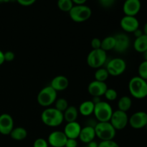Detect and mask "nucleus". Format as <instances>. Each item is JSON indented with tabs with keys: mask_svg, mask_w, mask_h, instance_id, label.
Here are the masks:
<instances>
[{
	"mask_svg": "<svg viewBox=\"0 0 147 147\" xmlns=\"http://www.w3.org/2000/svg\"><path fill=\"white\" fill-rule=\"evenodd\" d=\"M41 120L48 127H57L64 121L63 113L55 108H47L42 112Z\"/></svg>",
	"mask_w": 147,
	"mask_h": 147,
	"instance_id": "nucleus-1",
	"label": "nucleus"
},
{
	"mask_svg": "<svg viewBox=\"0 0 147 147\" xmlns=\"http://www.w3.org/2000/svg\"><path fill=\"white\" fill-rule=\"evenodd\" d=\"M129 90L131 96L136 99L147 97V82L139 76L133 77L129 83Z\"/></svg>",
	"mask_w": 147,
	"mask_h": 147,
	"instance_id": "nucleus-2",
	"label": "nucleus"
},
{
	"mask_svg": "<svg viewBox=\"0 0 147 147\" xmlns=\"http://www.w3.org/2000/svg\"><path fill=\"white\" fill-rule=\"evenodd\" d=\"M57 92L50 86H45L40 90L37 96V103L40 106L49 108L57 100Z\"/></svg>",
	"mask_w": 147,
	"mask_h": 147,
	"instance_id": "nucleus-3",
	"label": "nucleus"
},
{
	"mask_svg": "<svg viewBox=\"0 0 147 147\" xmlns=\"http://www.w3.org/2000/svg\"><path fill=\"white\" fill-rule=\"evenodd\" d=\"M96 137L100 141L113 140L116 134V130L109 121L98 122L95 126Z\"/></svg>",
	"mask_w": 147,
	"mask_h": 147,
	"instance_id": "nucleus-4",
	"label": "nucleus"
},
{
	"mask_svg": "<svg viewBox=\"0 0 147 147\" xmlns=\"http://www.w3.org/2000/svg\"><path fill=\"white\" fill-rule=\"evenodd\" d=\"M70 19L76 22H83L90 18L92 15V10L86 4L74 5L69 11Z\"/></svg>",
	"mask_w": 147,
	"mask_h": 147,
	"instance_id": "nucleus-5",
	"label": "nucleus"
},
{
	"mask_svg": "<svg viewBox=\"0 0 147 147\" xmlns=\"http://www.w3.org/2000/svg\"><path fill=\"white\" fill-rule=\"evenodd\" d=\"M107 57V53L102 49L92 50L87 56V64L91 68H100L106 63Z\"/></svg>",
	"mask_w": 147,
	"mask_h": 147,
	"instance_id": "nucleus-6",
	"label": "nucleus"
},
{
	"mask_svg": "<svg viewBox=\"0 0 147 147\" xmlns=\"http://www.w3.org/2000/svg\"><path fill=\"white\" fill-rule=\"evenodd\" d=\"M113 112L111 106L108 102L101 100L100 103L95 104L93 114L98 122L109 121Z\"/></svg>",
	"mask_w": 147,
	"mask_h": 147,
	"instance_id": "nucleus-7",
	"label": "nucleus"
},
{
	"mask_svg": "<svg viewBox=\"0 0 147 147\" xmlns=\"http://www.w3.org/2000/svg\"><path fill=\"white\" fill-rule=\"evenodd\" d=\"M106 70L109 76L117 77L123 74L126 70V63L123 59L115 57L106 63Z\"/></svg>",
	"mask_w": 147,
	"mask_h": 147,
	"instance_id": "nucleus-8",
	"label": "nucleus"
},
{
	"mask_svg": "<svg viewBox=\"0 0 147 147\" xmlns=\"http://www.w3.org/2000/svg\"><path fill=\"white\" fill-rule=\"evenodd\" d=\"M129 119L126 112L116 110L112 113L109 122L116 131L123 130L129 124Z\"/></svg>",
	"mask_w": 147,
	"mask_h": 147,
	"instance_id": "nucleus-9",
	"label": "nucleus"
},
{
	"mask_svg": "<svg viewBox=\"0 0 147 147\" xmlns=\"http://www.w3.org/2000/svg\"><path fill=\"white\" fill-rule=\"evenodd\" d=\"M129 124L134 129L145 128L147 124V113L145 111H137L134 113L129 119Z\"/></svg>",
	"mask_w": 147,
	"mask_h": 147,
	"instance_id": "nucleus-10",
	"label": "nucleus"
},
{
	"mask_svg": "<svg viewBox=\"0 0 147 147\" xmlns=\"http://www.w3.org/2000/svg\"><path fill=\"white\" fill-rule=\"evenodd\" d=\"M115 37L114 50L118 53H123L127 51L130 46V38L125 33H118Z\"/></svg>",
	"mask_w": 147,
	"mask_h": 147,
	"instance_id": "nucleus-11",
	"label": "nucleus"
},
{
	"mask_svg": "<svg viewBox=\"0 0 147 147\" xmlns=\"http://www.w3.org/2000/svg\"><path fill=\"white\" fill-rule=\"evenodd\" d=\"M107 89L108 86L105 82L96 80L90 82L88 86V92L93 97H101L104 96Z\"/></svg>",
	"mask_w": 147,
	"mask_h": 147,
	"instance_id": "nucleus-12",
	"label": "nucleus"
},
{
	"mask_svg": "<svg viewBox=\"0 0 147 147\" xmlns=\"http://www.w3.org/2000/svg\"><path fill=\"white\" fill-rule=\"evenodd\" d=\"M120 25L124 32L133 33L135 30L139 28V22L136 17L125 15L121 20Z\"/></svg>",
	"mask_w": 147,
	"mask_h": 147,
	"instance_id": "nucleus-13",
	"label": "nucleus"
},
{
	"mask_svg": "<svg viewBox=\"0 0 147 147\" xmlns=\"http://www.w3.org/2000/svg\"><path fill=\"white\" fill-rule=\"evenodd\" d=\"M67 136L62 131H54L48 136L47 142L52 147H65Z\"/></svg>",
	"mask_w": 147,
	"mask_h": 147,
	"instance_id": "nucleus-14",
	"label": "nucleus"
},
{
	"mask_svg": "<svg viewBox=\"0 0 147 147\" xmlns=\"http://www.w3.org/2000/svg\"><path fill=\"white\" fill-rule=\"evenodd\" d=\"M142 3L140 0H126L123 5V11L125 15L136 17L140 11Z\"/></svg>",
	"mask_w": 147,
	"mask_h": 147,
	"instance_id": "nucleus-15",
	"label": "nucleus"
},
{
	"mask_svg": "<svg viewBox=\"0 0 147 147\" xmlns=\"http://www.w3.org/2000/svg\"><path fill=\"white\" fill-rule=\"evenodd\" d=\"M14 129V120L8 113L0 115V134L2 135H9Z\"/></svg>",
	"mask_w": 147,
	"mask_h": 147,
	"instance_id": "nucleus-16",
	"label": "nucleus"
},
{
	"mask_svg": "<svg viewBox=\"0 0 147 147\" xmlns=\"http://www.w3.org/2000/svg\"><path fill=\"white\" fill-rule=\"evenodd\" d=\"M81 129L82 127L80 124L76 121L67 123L65 126L63 132L67 139H78Z\"/></svg>",
	"mask_w": 147,
	"mask_h": 147,
	"instance_id": "nucleus-17",
	"label": "nucleus"
},
{
	"mask_svg": "<svg viewBox=\"0 0 147 147\" xmlns=\"http://www.w3.org/2000/svg\"><path fill=\"white\" fill-rule=\"evenodd\" d=\"M50 86L55 91H63L66 90L69 86V80L65 76H57L51 80Z\"/></svg>",
	"mask_w": 147,
	"mask_h": 147,
	"instance_id": "nucleus-18",
	"label": "nucleus"
},
{
	"mask_svg": "<svg viewBox=\"0 0 147 147\" xmlns=\"http://www.w3.org/2000/svg\"><path fill=\"white\" fill-rule=\"evenodd\" d=\"M96 137V136L94 128L85 126L84 127L81 129L78 139H80L81 142L88 144L90 142L94 140Z\"/></svg>",
	"mask_w": 147,
	"mask_h": 147,
	"instance_id": "nucleus-19",
	"label": "nucleus"
},
{
	"mask_svg": "<svg viewBox=\"0 0 147 147\" xmlns=\"http://www.w3.org/2000/svg\"><path fill=\"white\" fill-rule=\"evenodd\" d=\"M94 108L95 104L91 101V100H85V101L82 102L79 106L78 112L83 116L89 117L92 114H93Z\"/></svg>",
	"mask_w": 147,
	"mask_h": 147,
	"instance_id": "nucleus-20",
	"label": "nucleus"
},
{
	"mask_svg": "<svg viewBox=\"0 0 147 147\" xmlns=\"http://www.w3.org/2000/svg\"><path fill=\"white\" fill-rule=\"evenodd\" d=\"M63 119L67 123L76 121L78 117V109L73 106H69L68 108L63 112Z\"/></svg>",
	"mask_w": 147,
	"mask_h": 147,
	"instance_id": "nucleus-21",
	"label": "nucleus"
},
{
	"mask_svg": "<svg viewBox=\"0 0 147 147\" xmlns=\"http://www.w3.org/2000/svg\"><path fill=\"white\" fill-rule=\"evenodd\" d=\"M134 48L137 53H145L147 50V35L143 34L135 39L134 42Z\"/></svg>",
	"mask_w": 147,
	"mask_h": 147,
	"instance_id": "nucleus-22",
	"label": "nucleus"
},
{
	"mask_svg": "<svg viewBox=\"0 0 147 147\" xmlns=\"http://www.w3.org/2000/svg\"><path fill=\"white\" fill-rule=\"evenodd\" d=\"M10 136L15 141H22L27 136V131L23 127H16L12 129L10 133Z\"/></svg>",
	"mask_w": 147,
	"mask_h": 147,
	"instance_id": "nucleus-23",
	"label": "nucleus"
},
{
	"mask_svg": "<svg viewBox=\"0 0 147 147\" xmlns=\"http://www.w3.org/2000/svg\"><path fill=\"white\" fill-rule=\"evenodd\" d=\"M118 110L127 112L130 110L132 106V100L131 97L128 96H123L119 98L117 103Z\"/></svg>",
	"mask_w": 147,
	"mask_h": 147,
	"instance_id": "nucleus-24",
	"label": "nucleus"
},
{
	"mask_svg": "<svg viewBox=\"0 0 147 147\" xmlns=\"http://www.w3.org/2000/svg\"><path fill=\"white\" fill-rule=\"evenodd\" d=\"M115 47V37L114 36H108L103 38L101 40V46L100 49L106 51L107 53L108 51L114 50Z\"/></svg>",
	"mask_w": 147,
	"mask_h": 147,
	"instance_id": "nucleus-25",
	"label": "nucleus"
},
{
	"mask_svg": "<svg viewBox=\"0 0 147 147\" xmlns=\"http://www.w3.org/2000/svg\"><path fill=\"white\" fill-rule=\"evenodd\" d=\"M109 76H109V72L107 71L106 68H103V67L96 69L94 74L95 80H98V81L105 82V83L108 80Z\"/></svg>",
	"mask_w": 147,
	"mask_h": 147,
	"instance_id": "nucleus-26",
	"label": "nucleus"
},
{
	"mask_svg": "<svg viewBox=\"0 0 147 147\" xmlns=\"http://www.w3.org/2000/svg\"><path fill=\"white\" fill-rule=\"evenodd\" d=\"M74 6L72 0H57V7L59 9L64 12H69Z\"/></svg>",
	"mask_w": 147,
	"mask_h": 147,
	"instance_id": "nucleus-27",
	"label": "nucleus"
},
{
	"mask_svg": "<svg viewBox=\"0 0 147 147\" xmlns=\"http://www.w3.org/2000/svg\"><path fill=\"white\" fill-rule=\"evenodd\" d=\"M55 108L57 110L63 113L68 108V102H67V100L65 98H57V100L55 102Z\"/></svg>",
	"mask_w": 147,
	"mask_h": 147,
	"instance_id": "nucleus-28",
	"label": "nucleus"
},
{
	"mask_svg": "<svg viewBox=\"0 0 147 147\" xmlns=\"http://www.w3.org/2000/svg\"><path fill=\"white\" fill-rule=\"evenodd\" d=\"M138 73L139 77L147 80V61L146 60H144L140 63L138 68Z\"/></svg>",
	"mask_w": 147,
	"mask_h": 147,
	"instance_id": "nucleus-29",
	"label": "nucleus"
},
{
	"mask_svg": "<svg viewBox=\"0 0 147 147\" xmlns=\"http://www.w3.org/2000/svg\"><path fill=\"white\" fill-rule=\"evenodd\" d=\"M104 96L106 100H108L109 101H113L118 98V93L115 89L108 88L106 93H105Z\"/></svg>",
	"mask_w": 147,
	"mask_h": 147,
	"instance_id": "nucleus-30",
	"label": "nucleus"
},
{
	"mask_svg": "<svg viewBox=\"0 0 147 147\" xmlns=\"http://www.w3.org/2000/svg\"><path fill=\"white\" fill-rule=\"evenodd\" d=\"M49 144L47 140L43 138H38L33 143V147H48Z\"/></svg>",
	"mask_w": 147,
	"mask_h": 147,
	"instance_id": "nucleus-31",
	"label": "nucleus"
},
{
	"mask_svg": "<svg viewBox=\"0 0 147 147\" xmlns=\"http://www.w3.org/2000/svg\"><path fill=\"white\" fill-rule=\"evenodd\" d=\"M98 147H120L119 144L113 140L101 141L98 144Z\"/></svg>",
	"mask_w": 147,
	"mask_h": 147,
	"instance_id": "nucleus-32",
	"label": "nucleus"
},
{
	"mask_svg": "<svg viewBox=\"0 0 147 147\" xmlns=\"http://www.w3.org/2000/svg\"><path fill=\"white\" fill-rule=\"evenodd\" d=\"M90 45L93 50H97V49H100V46H101V40L98 37H95V38L92 39L91 42H90Z\"/></svg>",
	"mask_w": 147,
	"mask_h": 147,
	"instance_id": "nucleus-33",
	"label": "nucleus"
},
{
	"mask_svg": "<svg viewBox=\"0 0 147 147\" xmlns=\"http://www.w3.org/2000/svg\"><path fill=\"white\" fill-rule=\"evenodd\" d=\"M4 60L7 62H11L15 57V55L13 52L11 51H7L5 53H4Z\"/></svg>",
	"mask_w": 147,
	"mask_h": 147,
	"instance_id": "nucleus-34",
	"label": "nucleus"
},
{
	"mask_svg": "<svg viewBox=\"0 0 147 147\" xmlns=\"http://www.w3.org/2000/svg\"><path fill=\"white\" fill-rule=\"evenodd\" d=\"M116 0H99L100 5L106 8H109L114 4Z\"/></svg>",
	"mask_w": 147,
	"mask_h": 147,
	"instance_id": "nucleus-35",
	"label": "nucleus"
},
{
	"mask_svg": "<svg viewBox=\"0 0 147 147\" xmlns=\"http://www.w3.org/2000/svg\"><path fill=\"white\" fill-rule=\"evenodd\" d=\"M36 1L37 0H16L18 4L22 6H24V7H29V6L32 5L33 4L35 3Z\"/></svg>",
	"mask_w": 147,
	"mask_h": 147,
	"instance_id": "nucleus-36",
	"label": "nucleus"
},
{
	"mask_svg": "<svg viewBox=\"0 0 147 147\" xmlns=\"http://www.w3.org/2000/svg\"><path fill=\"white\" fill-rule=\"evenodd\" d=\"M78 143L77 139H67L65 147H78Z\"/></svg>",
	"mask_w": 147,
	"mask_h": 147,
	"instance_id": "nucleus-37",
	"label": "nucleus"
},
{
	"mask_svg": "<svg viewBox=\"0 0 147 147\" xmlns=\"http://www.w3.org/2000/svg\"><path fill=\"white\" fill-rule=\"evenodd\" d=\"M98 123V121L95 118H90V119H87V121L86 122V126H90V127L95 128L96 124Z\"/></svg>",
	"mask_w": 147,
	"mask_h": 147,
	"instance_id": "nucleus-38",
	"label": "nucleus"
},
{
	"mask_svg": "<svg viewBox=\"0 0 147 147\" xmlns=\"http://www.w3.org/2000/svg\"><path fill=\"white\" fill-rule=\"evenodd\" d=\"M133 33H134V35L135 36V37H136V38H138V37H141V36H142L144 34L143 30H141V29H139V28H138L137 30H135Z\"/></svg>",
	"mask_w": 147,
	"mask_h": 147,
	"instance_id": "nucleus-39",
	"label": "nucleus"
},
{
	"mask_svg": "<svg viewBox=\"0 0 147 147\" xmlns=\"http://www.w3.org/2000/svg\"><path fill=\"white\" fill-rule=\"evenodd\" d=\"M72 1L76 5H81V4H85L87 0H72Z\"/></svg>",
	"mask_w": 147,
	"mask_h": 147,
	"instance_id": "nucleus-40",
	"label": "nucleus"
},
{
	"mask_svg": "<svg viewBox=\"0 0 147 147\" xmlns=\"http://www.w3.org/2000/svg\"><path fill=\"white\" fill-rule=\"evenodd\" d=\"M98 144L97 142H96L95 140L92 141L90 143H88L87 144L88 147H98Z\"/></svg>",
	"mask_w": 147,
	"mask_h": 147,
	"instance_id": "nucleus-41",
	"label": "nucleus"
},
{
	"mask_svg": "<svg viewBox=\"0 0 147 147\" xmlns=\"http://www.w3.org/2000/svg\"><path fill=\"white\" fill-rule=\"evenodd\" d=\"M101 98H100V97H93V98H92L91 101L93 102L94 104H96V103H100V101H101Z\"/></svg>",
	"mask_w": 147,
	"mask_h": 147,
	"instance_id": "nucleus-42",
	"label": "nucleus"
},
{
	"mask_svg": "<svg viewBox=\"0 0 147 147\" xmlns=\"http://www.w3.org/2000/svg\"><path fill=\"white\" fill-rule=\"evenodd\" d=\"M4 62H5V60H4V53L0 50V65H1Z\"/></svg>",
	"mask_w": 147,
	"mask_h": 147,
	"instance_id": "nucleus-43",
	"label": "nucleus"
},
{
	"mask_svg": "<svg viewBox=\"0 0 147 147\" xmlns=\"http://www.w3.org/2000/svg\"><path fill=\"white\" fill-rule=\"evenodd\" d=\"M143 32H144V34H145V35H147V22L144 24V26Z\"/></svg>",
	"mask_w": 147,
	"mask_h": 147,
	"instance_id": "nucleus-44",
	"label": "nucleus"
},
{
	"mask_svg": "<svg viewBox=\"0 0 147 147\" xmlns=\"http://www.w3.org/2000/svg\"><path fill=\"white\" fill-rule=\"evenodd\" d=\"M144 55V60H146V61H147V50L145 53H143Z\"/></svg>",
	"mask_w": 147,
	"mask_h": 147,
	"instance_id": "nucleus-45",
	"label": "nucleus"
},
{
	"mask_svg": "<svg viewBox=\"0 0 147 147\" xmlns=\"http://www.w3.org/2000/svg\"><path fill=\"white\" fill-rule=\"evenodd\" d=\"M2 2H7V0H0V3Z\"/></svg>",
	"mask_w": 147,
	"mask_h": 147,
	"instance_id": "nucleus-46",
	"label": "nucleus"
},
{
	"mask_svg": "<svg viewBox=\"0 0 147 147\" xmlns=\"http://www.w3.org/2000/svg\"><path fill=\"white\" fill-rule=\"evenodd\" d=\"M145 128H146V130H147V124H146V126H145Z\"/></svg>",
	"mask_w": 147,
	"mask_h": 147,
	"instance_id": "nucleus-47",
	"label": "nucleus"
},
{
	"mask_svg": "<svg viewBox=\"0 0 147 147\" xmlns=\"http://www.w3.org/2000/svg\"><path fill=\"white\" fill-rule=\"evenodd\" d=\"M83 147H88L87 146H83Z\"/></svg>",
	"mask_w": 147,
	"mask_h": 147,
	"instance_id": "nucleus-48",
	"label": "nucleus"
},
{
	"mask_svg": "<svg viewBox=\"0 0 147 147\" xmlns=\"http://www.w3.org/2000/svg\"><path fill=\"white\" fill-rule=\"evenodd\" d=\"M124 1H126V0H124Z\"/></svg>",
	"mask_w": 147,
	"mask_h": 147,
	"instance_id": "nucleus-49",
	"label": "nucleus"
},
{
	"mask_svg": "<svg viewBox=\"0 0 147 147\" xmlns=\"http://www.w3.org/2000/svg\"><path fill=\"white\" fill-rule=\"evenodd\" d=\"M146 82H147V80H146Z\"/></svg>",
	"mask_w": 147,
	"mask_h": 147,
	"instance_id": "nucleus-50",
	"label": "nucleus"
}]
</instances>
